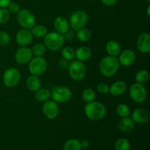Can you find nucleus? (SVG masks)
Segmentation results:
<instances>
[{
  "mask_svg": "<svg viewBox=\"0 0 150 150\" xmlns=\"http://www.w3.org/2000/svg\"><path fill=\"white\" fill-rule=\"evenodd\" d=\"M120 64L118 58L112 56H106L100 62V73L105 77H111L114 76L120 70Z\"/></svg>",
  "mask_w": 150,
  "mask_h": 150,
  "instance_id": "obj_1",
  "label": "nucleus"
},
{
  "mask_svg": "<svg viewBox=\"0 0 150 150\" xmlns=\"http://www.w3.org/2000/svg\"><path fill=\"white\" fill-rule=\"evenodd\" d=\"M84 114L89 120L92 121H99L106 114L105 105L99 101H92L87 103L84 106Z\"/></svg>",
  "mask_w": 150,
  "mask_h": 150,
  "instance_id": "obj_2",
  "label": "nucleus"
},
{
  "mask_svg": "<svg viewBox=\"0 0 150 150\" xmlns=\"http://www.w3.org/2000/svg\"><path fill=\"white\" fill-rule=\"evenodd\" d=\"M43 38V44L47 49L51 51H57L61 49L65 40L64 35L58 33L56 31L48 32Z\"/></svg>",
  "mask_w": 150,
  "mask_h": 150,
  "instance_id": "obj_3",
  "label": "nucleus"
},
{
  "mask_svg": "<svg viewBox=\"0 0 150 150\" xmlns=\"http://www.w3.org/2000/svg\"><path fill=\"white\" fill-rule=\"evenodd\" d=\"M89 21V16L85 11L82 10H78L73 12L70 16L68 21L70 27L73 30L78 31L86 26Z\"/></svg>",
  "mask_w": 150,
  "mask_h": 150,
  "instance_id": "obj_4",
  "label": "nucleus"
},
{
  "mask_svg": "<svg viewBox=\"0 0 150 150\" xmlns=\"http://www.w3.org/2000/svg\"><path fill=\"white\" fill-rule=\"evenodd\" d=\"M86 66L83 62L79 60H72L69 63L68 73L70 78L74 81H81L86 75Z\"/></svg>",
  "mask_w": 150,
  "mask_h": 150,
  "instance_id": "obj_5",
  "label": "nucleus"
},
{
  "mask_svg": "<svg viewBox=\"0 0 150 150\" xmlns=\"http://www.w3.org/2000/svg\"><path fill=\"white\" fill-rule=\"evenodd\" d=\"M51 98L57 103H64L72 98V92L67 86L59 85L51 91Z\"/></svg>",
  "mask_w": 150,
  "mask_h": 150,
  "instance_id": "obj_6",
  "label": "nucleus"
},
{
  "mask_svg": "<svg viewBox=\"0 0 150 150\" xmlns=\"http://www.w3.org/2000/svg\"><path fill=\"white\" fill-rule=\"evenodd\" d=\"M47 61L43 57H32L28 63L29 71L31 75L40 76L43 74L47 69Z\"/></svg>",
  "mask_w": 150,
  "mask_h": 150,
  "instance_id": "obj_7",
  "label": "nucleus"
},
{
  "mask_svg": "<svg viewBox=\"0 0 150 150\" xmlns=\"http://www.w3.org/2000/svg\"><path fill=\"white\" fill-rule=\"evenodd\" d=\"M17 21L19 26L23 29H31L36 23L35 15L29 10L23 9L17 13Z\"/></svg>",
  "mask_w": 150,
  "mask_h": 150,
  "instance_id": "obj_8",
  "label": "nucleus"
},
{
  "mask_svg": "<svg viewBox=\"0 0 150 150\" xmlns=\"http://www.w3.org/2000/svg\"><path fill=\"white\" fill-rule=\"evenodd\" d=\"M129 95L133 102L136 103H142L147 98V90L144 84L134 83L131 85L129 89Z\"/></svg>",
  "mask_w": 150,
  "mask_h": 150,
  "instance_id": "obj_9",
  "label": "nucleus"
},
{
  "mask_svg": "<svg viewBox=\"0 0 150 150\" xmlns=\"http://www.w3.org/2000/svg\"><path fill=\"white\" fill-rule=\"evenodd\" d=\"M21 80L20 71L16 67L7 68L3 73L2 81L7 88H13L17 86Z\"/></svg>",
  "mask_w": 150,
  "mask_h": 150,
  "instance_id": "obj_10",
  "label": "nucleus"
},
{
  "mask_svg": "<svg viewBox=\"0 0 150 150\" xmlns=\"http://www.w3.org/2000/svg\"><path fill=\"white\" fill-rule=\"evenodd\" d=\"M42 111L44 116L48 120H54L57 118L59 113V107L58 103L53 100H48L43 103Z\"/></svg>",
  "mask_w": 150,
  "mask_h": 150,
  "instance_id": "obj_11",
  "label": "nucleus"
},
{
  "mask_svg": "<svg viewBox=\"0 0 150 150\" xmlns=\"http://www.w3.org/2000/svg\"><path fill=\"white\" fill-rule=\"evenodd\" d=\"M33 57L32 49L27 46H21L15 54V60L19 64H27Z\"/></svg>",
  "mask_w": 150,
  "mask_h": 150,
  "instance_id": "obj_12",
  "label": "nucleus"
},
{
  "mask_svg": "<svg viewBox=\"0 0 150 150\" xmlns=\"http://www.w3.org/2000/svg\"><path fill=\"white\" fill-rule=\"evenodd\" d=\"M136 59V54L133 50L125 49L121 51L119 54L118 60L120 65L124 67H129L133 65Z\"/></svg>",
  "mask_w": 150,
  "mask_h": 150,
  "instance_id": "obj_13",
  "label": "nucleus"
},
{
  "mask_svg": "<svg viewBox=\"0 0 150 150\" xmlns=\"http://www.w3.org/2000/svg\"><path fill=\"white\" fill-rule=\"evenodd\" d=\"M33 40V35L30 29H21L17 32L16 35V41L20 46H27Z\"/></svg>",
  "mask_w": 150,
  "mask_h": 150,
  "instance_id": "obj_14",
  "label": "nucleus"
},
{
  "mask_svg": "<svg viewBox=\"0 0 150 150\" xmlns=\"http://www.w3.org/2000/svg\"><path fill=\"white\" fill-rule=\"evenodd\" d=\"M138 50L142 54H148L150 51V35L148 32L140 34L136 40Z\"/></svg>",
  "mask_w": 150,
  "mask_h": 150,
  "instance_id": "obj_15",
  "label": "nucleus"
},
{
  "mask_svg": "<svg viewBox=\"0 0 150 150\" xmlns=\"http://www.w3.org/2000/svg\"><path fill=\"white\" fill-rule=\"evenodd\" d=\"M131 118L135 123L144 124L149 120V113L144 108H136L132 113Z\"/></svg>",
  "mask_w": 150,
  "mask_h": 150,
  "instance_id": "obj_16",
  "label": "nucleus"
},
{
  "mask_svg": "<svg viewBox=\"0 0 150 150\" xmlns=\"http://www.w3.org/2000/svg\"><path fill=\"white\" fill-rule=\"evenodd\" d=\"M54 27L55 31L62 35H66L70 29V23L68 20L64 16H58L54 22Z\"/></svg>",
  "mask_w": 150,
  "mask_h": 150,
  "instance_id": "obj_17",
  "label": "nucleus"
},
{
  "mask_svg": "<svg viewBox=\"0 0 150 150\" xmlns=\"http://www.w3.org/2000/svg\"><path fill=\"white\" fill-rule=\"evenodd\" d=\"M127 88V85L124 81H117L109 86V93L112 96H120L125 93Z\"/></svg>",
  "mask_w": 150,
  "mask_h": 150,
  "instance_id": "obj_18",
  "label": "nucleus"
},
{
  "mask_svg": "<svg viewBox=\"0 0 150 150\" xmlns=\"http://www.w3.org/2000/svg\"><path fill=\"white\" fill-rule=\"evenodd\" d=\"M92 49L88 46H81L76 50L75 58L81 62L87 61L92 57Z\"/></svg>",
  "mask_w": 150,
  "mask_h": 150,
  "instance_id": "obj_19",
  "label": "nucleus"
},
{
  "mask_svg": "<svg viewBox=\"0 0 150 150\" xmlns=\"http://www.w3.org/2000/svg\"><path fill=\"white\" fill-rule=\"evenodd\" d=\"M105 51L109 56L112 57H118L119 54L122 51V48L120 44L114 40H108L105 44Z\"/></svg>",
  "mask_w": 150,
  "mask_h": 150,
  "instance_id": "obj_20",
  "label": "nucleus"
},
{
  "mask_svg": "<svg viewBox=\"0 0 150 150\" xmlns=\"http://www.w3.org/2000/svg\"><path fill=\"white\" fill-rule=\"evenodd\" d=\"M135 127V122L131 117H123L118 122V127L121 131L125 133H130L133 131Z\"/></svg>",
  "mask_w": 150,
  "mask_h": 150,
  "instance_id": "obj_21",
  "label": "nucleus"
},
{
  "mask_svg": "<svg viewBox=\"0 0 150 150\" xmlns=\"http://www.w3.org/2000/svg\"><path fill=\"white\" fill-rule=\"evenodd\" d=\"M26 86L31 92H35L41 87V81L39 76L31 75L26 79Z\"/></svg>",
  "mask_w": 150,
  "mask_h": 150,
  "instance_id": "obj_22",
  "label": "nucleus"
},
{
  "mask_svg": "<svg viewBox=\"0 0 150 150\" xmlns=\"http://www.w3.org/2000/svg\"><path fill=\"white\" fill-rule=\"evenodd\" d=\"M35 98L38 102H45L51 98V91L46 88L40 87L35 92Z\"/></svg>",
  "mask_w": 150,
  "mask_h": 150,
  "instance_id": "obj_23",
  "label": "nucleus"
},
{
  "mask_svg": "<svg viewBox=\"0 0 150 150\" xmlns=\"http://www.w3.org/2000/svg\"><path fill=\"white\" fill-rule=\"evenodd\" d=\"M76 38L81 42H88L92 38V32L89 29H86V28H81V29L76 31Z\"/></svg>",
  "mask_w": 150,
  "mask_h": 150,
  "instance_id": "obj_24",
  "label": "nucleus"
},
{
  "mask_svg": "<svg viewBox=\"0 0 150 150\" xmlns=\"http://www.w3.org/2000/svg\"><path fill=\"white\" fill-rule=\"evenodd\" d=\"M31 32H32L33 37L38 38H42L46 35L48 33V29H47L46 26H43V25H36L35 24L32 29H30Z\"/></svg>",
  "mask_w": 150,
  "mask_h": 150,
  "instance_id": "obj_25",
  "label": "nucleus"
},
{
  "mask_svg": "<svg viewBox=\"0 0 150 150\" xmlns=\"http://www.w3.org/2000/svg\"><path fill=\"white\" fill-rule=\"evenodd\" d=\"M150 75L149 73L146 70H140L136 73L135 76V80L136 83H141V84H144L147 83L149 80Z\"/></svg>",
  "mask_w": 150,
  "mask_h": 150,
  "instance_id": "obj_26",
  "label": "nucleus"
},
{
  "mask_svg": "<svg viewBox=\"0 0 150 150\" xmlns=\"http://www.w3.org/2000/svg\"><path fill=\"white\" fill-rule=\"evenodd\" d=\"M64 150H81V142L76 139H69L64 143Z\"/></svg>",
  "mask_w": 150,
  "mask_h": 150,
  "instance_id": "obj_27",
  "label": "nucleus"
},
{
  "mask_svg": "<svg viewBox=\"0 0 150 150\" xmlns=\"http://www.w3.org/2000/svg\"><path fill=\"white\" fill-rule=\"evenodd\" d=\"M75 53H76V50L74 48L70 46H66L62 49L61 55L62 59L69 62L74 59Z\"/></svg>",
  "mask_w": 150,
  "mask_h": 150,
  "instance_id": "obj_28",
  "label": "nucleus"
},
{
  "mask_svg": "<svg viewBox=\"0 0 150 150\" xmlns=\"http://www.w3.org/2000/svg\"><path fill=\"white\" fill-rule=\"evenodd\" d=\"M116 112L117 115L121 118L129 117L130 113V109L128 105L125 103H120L116 108Z\"/></svg>",
  "mask_w": 150,
  "mask_h": 150,
  "instance_id": "obj_29",
  "label": "nucleus"
},
{
  "mask_svg": "<svg viewBox=\"0 0 150 150\" xmlns=\"http://www.w3.org/2000/svg\"><path fill=\"white\" fill-rule=\"evenodd\" d=\"M31 49H32L33 56H35V57H42L46 52L47 48L43 43L38 42V43H35Z\"/></svg>",
  "mask_w": 150,
  "mask_h": 150,
  "instance_id": "obj_30",
  "label": "nucleus"
},
{
  "mask_svg": "<svg viewBox=\"0 0 150 150\" xmlns=\"http://www.w3.org/2000/svg\"><path fill=\"white\" fill-rule=\"evenodd\" d=\"M95 98H96L95 92L91 88H86L82 92V99L86 103L94 101Z\"/></svg>",
  "mask_w": 150,
  "mask_h": 150,
  "instance_id": "obj_31",
  "label": "nucleus"
},
{
  "mask_svg": "<svg viewBox=\"0 0 150 150\" xmlns=\"http://www.w3.org/2000/svg\"><path fill=\"white\" fill-rule=\"evenodd\" d=\"M130 149V143L125 138L119 139L115 143L116 150H129Z\"/></svg>",
  "mask_w": 150,
  "mask_h": 150,
  "instance_id": "obj_32",
  "label": "nucleus"
},
{
  "mask_svg": "<svg viewBox=\"0 0 150 150\" xmlns=\"http://www.w3.org/2000/svg\"><path fill=\"white\" fill-rule=\"evenodd\" d=\"M10 13L6 7L0 8V24H4L10 20Z\"/></svg>",
  "mask_w": 150,
  "mask_h": 150,
  "instance_id": "obj_33",
  "label": "nucleus"
},
{
  "mask_svg": "<svg viewBox=\"0 0 150 150\" xmlns=\"http://www.w3.org/2000/svg\"><path fill=\"white\" fill-rule=\"evenodd\" d=\"M10 40V36L7 32H0V46H4L7 45Z\"/></svg>",
  "mask_w": 150,
  "mask_h": 150,
  "instance_id": "obj_34",
  "label": "nucleus"
},
{
  "mask_svg": "<svg viewBox=\"0 0 150 150\" xmlns=\"http://www.w3.org/2000/svg\"><path fill=\"white\" fill-rule=\"evenodd\" d=\"M97 90L100 94L106 95L109 93V86L105 83H100L97 86Z\"/></svg>",
  "mask_w": 150,
  "mask_h": 150,
  "instance_id": "obj_35",
  "label": "nucleus"
},
{
  "mask_svg": "<svg viewBox=\"0 0 150 150\" xmlns=\"http://www.w3.org/2000/svg\"><path fill=\"white\" fill-rule=\"evenodd\" d=\"M7 10L10 13H14V14H17L19 11H20V7H19L18 4L16 2H13V1H11L10 4L7 5Z\"/></svg>",
  "mask_w": 150,
  "mask_h": 150,
  "instance_id": "obj_36",
  "label": "nucleus"
},
{
  "mask_svg": "<svg viewBox=\"0 0 150 150\" xmlns=\"http://www.w3.org/2000/svg\"><path fill=\"white\" fill-rule=\"evenodd\" d=\"M118 0H101V2L107 7H113L117 4Z\"/></svg>",
  "mask_w": 150,
  "mask_h": 150,
  "instance_id": "obj_37",
  "label": "nucleus"
},
{
  "mask_svg": "<svg viewBox=\"0 0 150 150\" xmlns=\"http://www.w3.org/2000/svg\"><path fill=\"white\" fill-rule=\"evenodd\" d=\"M11 1L12 0H0V8L7 7Z\"/></svg>",
  "mask_w": 150,
  "mask_h": 150,
  "instance_id": "obj_38",
  "label": "nucleus"
},
{
  "mask_svg": "<svg viewBox=\"0 0 150 150\" xmlns=\"http://www.w3.org/2000/svg\"><path fill=\"white\" fill-rule=\"evenodd\" d=\"M81 149H88L90 146V143L89 141L83 140L81 142Z\"/></svg>",
  "mask_w": 150,
  "mask_h": 150,
  "instance_id": "obj_39",
  "label": "nucleus"
},
{
  "mask_svg": "<svg viewBox=\"0 0 150 150\" xmlns=\"http://www.w3.org/2000/svg\"><path fill=\"white\" fill-rule=\"evenodd\" d=\"M146 14H147L148 17H150V5H148L147 8H146Z\"/></svg>",
  "mask_w": 150,
  "mask_h": 150,
  "instance_id": "obj_40",
  "label": "nucleus"
},
{
  "mask_svg": "<svg viewBox=\"0 0 150 150\" xmlns=\"http://www.w3.org/2000/svg\"><path fill=\"white\" fill-rule=\"evenodd\" d=\"M129 150H138V149H129Z\"/></svg>",
  "mask_w": 150,
  "mask_h": 150,
  "instance_id": "obj_41",
  "label": "nucleus"
},
{
  "mask_svg": "<svg viewBox=\"0 0 150 150\" xmlns=\"http://www.w3.org/2000/svg\"><path fill=\"white\" fill-rule=\"evenodd\" d=\"M146 1H148V2H149L150 0H146Z\"/></svg>",
  "mask_w": 150,
  "mask_h": 150,
  "instance_id": "obj_42",
  "label": "nucleus"
}]
</instances>
